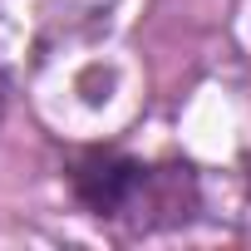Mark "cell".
I'll use <instances>...</instances> for the list:
<instances>
[{
    "mask_svg": "<svg viewBox=\"0 0 251 251\" xmlns=\"http://www.w3.org/2000/svg\"><path fill=\"white\" fill-rule=\"evenodd\" d=\"M0 118H5V79H0Z\"/></svg>",
    "mask_w": 251,
    "mask_h": 251,
    "instance_id": "cell-1",
    "label": "cell"
}]
</instances>
